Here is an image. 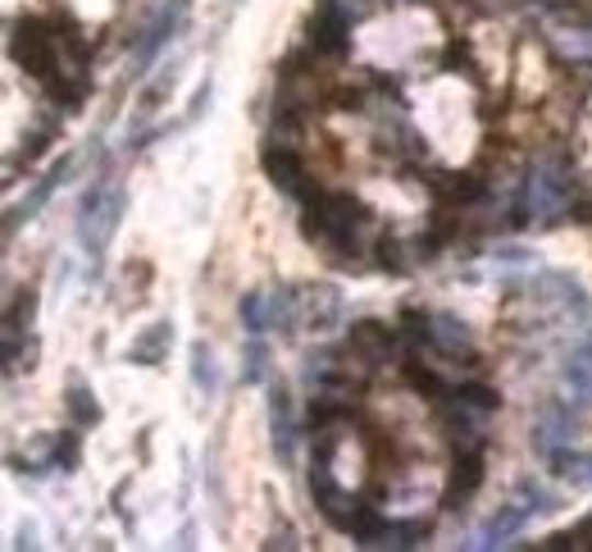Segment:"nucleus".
<instances>
[{"label":"nucleus","mask_w":592,"mask_h":552,"mask_svg":"<svg viewBox=\"0 0 592 552\" xmlns=\"http://www.w3.org/2000/svg\"><path fill=\"white\" fill-rule=\"evenodd\" d=\"M182 14H187V0H165V5L146 19V27H142L137 42H133V65H137V69H146L150 59L160 55V46H165V42L178 33Z\"/></svg>","instance_id":"nucleus-9"},{"label":"nucleus","mask_w":592,"mask_h":552,"mask_svg":"<svg viewBox=\"0 0 592 552\" xmlns=\"http://www.w3.org/2000/svg\"><path fill=\"white\" fill-rule=\"evenodd\" d=\"M301 206V233L315 242V247L342 265V269H365L373 265V214L351 197V192H333V188H315Z\"/></svg>","instance_id":"nucleus-1"},{"label":"nucleus","mask_w":592,"mask_h":552,"mask_svg":"<svg viewBox=\"0 0 592 552\" xmlns=\"http://www.w3.org/2000/svg\"><path fill=\"white\" fill-rule=\"evenodd\" d=\"M551 471L556 475H566L574 488H592V452H574V448H566L551 462Z\"/></svg>","instance_id":"nucleus-17"},{"label":"nucleus","mask_w":592,"mask_h":552,"mask_svg":"<svg viewBox=\"0 0 592 552\" xmlns=\"http://www.w3.org/2000/svg\"><path fill=\"white\" fill-rule=\"evenodd\" d=\"M192 384L201 397H214L220 393V361H214V347L205 339L192 343Z\"/></svg>","instance_id":"nucleus-15"},{"label":"nucleus","mask_w":592,"mask_h":552,"mask_svg":"<svg viewBox=\"0 0 592 552\" xmlns=\"http://www.w3.org/2000/svg\"><path fill=\"white\" fill-rule=\"evenodd\" d=\"M260 165H265V178L273 183L283 197H292V201H305L310 192L320 188L315 178H310V165H305V156H301V146H283V142H265V151H260Z\"/></svg>","instance_id":"nucleus-5"},{"label":"nucleus","mask_w":592,"mask_h":552,"mask_svg":"<svg viewBox=\"0 0 592 552\" xmlns=\"http://www.w3.org/2000/svg\"><path fill=\"white\" fill-rule=\"evenodd\" d=\"M269 548H297V534H292V526H283V530H273Z\"/></svg>","instance_id":"nucleus-21"},{"label":"nucleus","mask_w":592,"mask_h":552,"mask_svg":"<svg viewBox=\"0 0 592 552\" xmlns=\"http://www.w3.org/2000/svg\"><path fill=\"white\" fill-rule=\"evenodd\" d=\"M488 475V443H465L451 448V471H447V488H443V511H460L470 503Z\"/></svg>","instance_id":"nucleus-6"},{"label":"nucleus","mask_w":592,"mask_h":552,"mask_svg":"<svg viewBox=\"0 0 592 552\" xmlns=\"http://www.w3.org/2000/svg\"><path fill=\"white\" fill-rule=\"evenodd\" d=\"M579 201L574 192V161L566 151H538L520 174V192L511 206V224H556L560 214H570Z\"/></svg>","instance_id":"nucleus-2"},{"label":"nucleus","mask_w":592,"mask_h":552,"mask_svg":"<svg viewBox=\"0 0 592 552\" xmlns=\"http://www.w3.org/2000/svg\"><path fill=\"white\" fill-rule=\"evenodd\" d=\"M492 261H496V265H511V269H528V265H538V256H534V252H524V247H515V242H506V247H496V252H492Z\"/></svg>","instance_id":"nucleus-19"},{"label":"nucleus","mask_w":592,"mask_h":552,"mask_svg":"<svg viewBox=\"0 0 592 552\" xmlns=\"http://www.w3.org/2000/svg\"><path fill=\"white\" fill-rule=\"evenodd\" d=\"M237 316H242V329H246V333H269L265 288H252V292H242V301H237Z\"/></svg>","instance_id":"nucleus-18"},{"label":"nucleus","mask_w":592,"mask_h":552,"mask_svg":"<svg viewBox=\"0 0 592 552\" xmlns=\"http://www.w3.org/2000/svg\"><path fill=\"white\" fill-rule=\"evenodd\" d=\"M55 137H59V119H55V114H42L37 124L23 133V142H27V146H19V151H14V161H10V165H19V161H23V169H27V165H33V161L42 156V151L55 142Z\"/></svg>","instance_id":"nucleus-14"},{"label":"nucleus","mask_w":592,"mask_h":552,"mask_svg":"<svg viewBox=\"0 0 592 552\" xmlns=\"http://www.w3.org/2000/svg\"><path fill=\"white\" fill-rule=\"evenodd\" d=\"M560 46H566L574 59H592V27H583V33H566Z\"/></svg>","instance_id":"nucleus-20"},{"label":"nucleus","mask_w":592,"mask_h":552,"mask_svg":"<svg viewBox=\"0 0 592 552\" xmlns=\"http://www.w3.org/2000/svg\"><path fill=\"white\" fill-rule=\"evenodd\" d=\"M74 429H78V424H74ZM74 429H65V434H46V439H37L23 456H14V466H23V475L74 471V466H78V456H82V443H78Z\"/></svg>","instance_id":"nucleus-8"},{"label":"nucleus","mask_w":592,"mask_h":552,"mask_svg":"<svg viewBox=\"0 0 592 552\" xmlns=\"http://www.w3.org/2000/svg\"><path fill=\"white\" fill-rule=\"evenodd\" d=\"M269 443H273V456L278 462H292V452H297V411H292V393L288 384H278L269 379Z\"/></svg>","instance_id":"nucleus-10"},{"label":"nucleus","mask_w":592,"mask_h":552,"mask_svg":"<svg viewBox=\"0 0 592 552\" xmlns=\"http://www.w3.org/2000/svg\"><path fill=\"white\" fill-rule=\"evenodd\" d=\"M69 169H74V156L55 161V165H51V169L42 174V183H37V188L27 192V197H23L19 206H10V220H5V238H14V229H19V224H27V220H33V214H37V210H42V206L51 201V192H55L59 183L69 178Z\"/></svg>","instance_id":"nucleus-11"},{"label":"nucleus","mask_w":592,"mask_h":552,"mask_svg":"<svg viewBox=\"0 0 592 552\" xmlns=\"http://www.w3.org/2000/svg\"><path fill=\"white\" fill-rule=\"evenodd\" d=\"M65 411H69V420H74L78 429L101 424V402H97V393L87 388V379H82V375H74V379H69V388H65Z\"/></svg>","instance_id":"nucleus-13"},{"label":"nucleus","mask_w":592,"mask_h":552,"mask_svg":"<svg viewBox=\"0 0 592 552\" xmlns=\"http://www.w3.org/2000/svg\"><path fill=\"white\" fill-rule=\"evenodd\" d=\"M556 507V494L551 488H543L538 479H524L520 488H515V498L506 503V507H496L488 520H483V530H479V543L474 548H506L528 520L534 516H543V511H551Z\"/></svg>","instance_id":"nucleus-4"},{"label":"nucleus","mask_w":592,"mask_h":552,"mask_svg":"<svg viewBox=\"0 0 592 552\" xmlns=\"http://www.w3.org/2000/svg\"><path fill=\"white\" fill-rule=\"evenodd\" d=\"M119 220H123V178L114 169H105L82 192V206H78V242H82V252L91 261H101V252L110 247Z\"/></svg>","instance_id":"nucleus-3"},{"label":"nucleus","mask_w":592,"mask_h":552,"mask_svg":"<svg viewBox=\"0 0 592 552\" xmlns=\"http://www.w3.org/2000/svg\"><path fill=\"white\" fill-rule=\"evenodd\" d=\"M347 301L333 284H301L297 288V333H333L342 324Z\"/></svg>","instance_id":"nucleus-7"},{"label":"nucleus","mask_w":592,"mask_h":552,"mask_svg":"<svg viewBox=\"0 0 592 552\" xmlns=\"http://www.w3.org/2000/svg\"><path fill=\"white\" fill-rule=\"evenodd\" d=\"M169 347H174V320H155L129 343V361L133 365H160L169 356Z\"/></svg>","instance_id":"nucleus-12"},{"label":"nucleus","mask_w":592,"mask_h":552,"mask_svg":"<svg viewBox=\"0 0 592 552\" xmlns=\"http://www.w3.org/2000/svg\"><path fill=\"white\" fill-rule=\"evenodd\" d=\"M269 379H273V365H269L265 333H252V343L242 352V384H269Z\"/></svg>","instance_id":"nucleus-16"}]
</instances>
